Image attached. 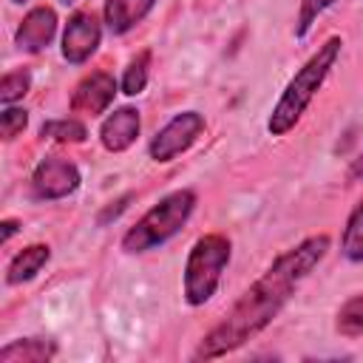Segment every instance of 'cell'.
Wrapping results in <instances>:
<instances>
[{
	"mask_svg": "<svg viewBox=\"0 0 363 363\" xmlns=\"http://www.w3.org/2000/svg\"><path fill=\"white\" fill-rule=\"evenodd\" d=\"M329 252V235H309L298 247L278 255L264 275L235 301V306L224 315L221 323H216L201 343L193 352V360H216L227 352L241 349L247 340H252L258 332H264L278 312L289 303L295 289L309 278V272L326 258Z\"/></svg>",
	"mask_w": 363,
	"mask_h": 363,
	"instance_id": "cell-1",
	"label": "cell"
},
{
	"mask_svg": "<svg viewBox=\"0 0 363 363\" xmlns=\"http://www.w3.org/2000/svg\"><path fill=\"white\" fill-rule=\"evenodd\" d=\"M340 45L343 40L340 37H329L301 68L298 74L286 82V88L281 91L269 119H267V130L269 136H286L303 116V111L309 108V102L315 99V94L323 88L329 71L335 68L337 57H340Z\"/></svg>",
	"mask_w": 363,
	"mask_h": 363,
	"instance_id": "cell-2",
	"label": "cell"
},
{
	"mask_svg": "<svg viewBox=\"0 0 363 363\" xmlns=\"http://www.w3.org/2000/svg\"><path fill=\"white\" fill-rule=\"evenodd\" d=\"M196 207V193L193 190H173L164 199H159V204H153L125 235H122V250L136 255V252H147L162 247L164 241H170L193 216Z\"/></svg>",
	"mask_w": 363,
	"mask_h": 363,
	"instance_id": "cell-3",
	"label": "cell"
},
{
	"mask_svg": "<svg viewBox=\"0 0 363 363\" xmlns=\"http://www.w3.org/2000/svg\"><path fill=\"white\" fill-rule=\"evenodd\" d=\"M230 250L233 244L221 233H207L190 247L184 264V301L190 306H201L216 295L221 272L230 264Z\"/></svg>",
	"mask_w": 363,
	"mask_h": 363,
	"instance_id": "cell-4",
	"label": "cell"
},
{
	"mask_svg": "<svg viewBox=\"0 0 363 363\" xmlns=\"http://www.w3.org/2000/svg\"><path fill=\"white\" fill-rule=\"evenodd\" d=\"M201 133H204V116L199 111H182L164 128L156 130V136L147 145V153L153 162H173L179 153L190 150Z\"/></svg>",
	"mask_w": 363,
	"mask_h": 363,
	"instance_id": "cell-5",
	"label": "cell"
},
{
	"mask_svg": "<svg viewBox=\"0 0 363 363\" xmlns=\"http://www.w3.org/2000/svg\"><path fill=\"white\" fill-rule=\"evenodd\" d=\"M79 182H82V176L74 162H68L62 156H45V159H40V164L31 173V193H34V199L54 201V199L71 196L79 187Z\"/></svg>",
	"mask_w": 363,
	"mask_h": 363,
	"instance_id": "cell-6",
	"label": "cell"
},
{
	"mask_svg": "<svg viewBox=\"0 0 363 363\" xmlns=\"http://www.w3.org/2000/svg\"><path fill=\"white\" fill-rule=\"evenodd\" d=\"M102 40V26L94 11H74L62 31V57L71 65L88 62Z\"/></svg>",
	"mask_w": 363,
	"mask_h": 363,
	"instance_id": "cell-7",
	"label": "cell"
},
{
	"mask_svg": "<svg viewBox=\"0 0 363 363\" xmlns=\"http://www.w3.org/2000/svg\"><path fill=\"white\" fill-rule=\"evenodd\" d=\"M116 96V79L108 71H91L82 77L71 94V111L85 116H99L111 108Z\"/></svg>",
	"mask_w": 363,
	"mask_h": 363,
	"instance_id": "cell-8",
	"label": "cell"
},
{
	"mask_svg": "<svg viewBox=\"0 0 363 363\" xmlns=\"http://www.w3.org/2000/svg\"><path fill=\"white\" fill-rule=\"evenodd\" d=\"M54 34H57V14H54V9L37 6V9H31V11L23 17V23L17 26L14 43H17L20 51L40 54L43 48H48V43L54 40Z\"/></svg>",
	"mask_w": 363,
	"mask_h": 363,
	"instance_id": "cell-9",
	"label": "cell"
},
{
	"mask_svg": "<svg viewBox=\"0 0 363 363\" xmlns=\"http://www.w3.org/2000/svg\"><path fill=\"white\" fill-rule=\"evenodd\" d=\"M139 128H142V122H139V111H136V108H130V105L116 108V111L108 113L105 122L99 125V142H102L105 150L122 153V150H128V147L136 142Z\"/></svg>",
	"mask_w": 363,
	"mask_h": 363,
	"instance_id": "cell-10",
	"label": "cell"
},
{
	"mask_svg": "<svg viewBox=\"0 0 363 363\" xmlns=\"http://www.w3.org/2000/svg\"><path fill=\"white\" fill-rule=\"evenodd\" d=\"M156 0H105V26L111 34H128L136 23L147 17Z\"/></svg>",
	"mask_w": 363,
	"mask_h": 363,
	"instance_id": "cell-11",
	"label": "cell"
},
{
	"mask_svg": "<svg viewBox=\"0 0 363 363\" xmlns=\"http://www.w3.org/2000/svg\"><path fill=\"white\" fill-rule=\"evenodd\" d=\"M51 258V247L48 244H28L23 247L11 261H9V269H6V284L17 286V284H26L31 281Z\"/></svg>",
	"mask_w": 363,
	"mask_h": 363,
	"instance_id": "cell-12",
	"label": "cell"
},
{
	"mask_svg": "<svg viewBox=\"0 0 363 363\" xmlns=\"http://www.w3.org/2000/svg\"><path fill=\"white\" fill-rule=\"evenodd\" d=\"M57 354V343L45 337H20L0 349V363H45Z\"/></svg>",
	"mask_w": 363,
	"mask_h": 363,
	"instance_id": "cell-13",
	"label": "cell"
},
{
	"mask_svg": "<svg viewBox=\"0 0 363 363\" xmlns=\"http://www.w3.org/2000/svg\"><path fill=\"white\" fill-rule=\"evenodd\" d=\"M340 252L343 258L363 264V199L354 204V210L346 218V227L340 235Z\"/></svg>",
	"mask_w": 363,
	"mask_h": 363,
	"instance_id": "cell-14",
	"label": "cell"
},
{
	"mask_svg": "<svg viewBox=\"0 0 363 363\" xmlns=\"http://www.w3.org/2000/svg\"><path fill=\"white\" fill-rule=\"evenodd\" d=\"M40 136L51 139V142H62V145H79V142H85L88 130L79 119H48V122H43Z\"/></svg>",
	"mask_w": 363,
	"mask_h": 363,
	"instance_id": "cell-15",
	"label": "cell"
},
{
	"mask_svg": "<svg viewBox=\"0 0 363 363\" xmlns=\"http://www.w3.org/2000/svg\"><path fill=\"white\" fill-rule=\"evenodd\" d=\"M147 77H150V51L145 48V51H139V54L128 62V68H125V74H122V82H119L122 94H128V96L142 94L145 85H147Z\"/></svg>",
	"mask_w": 363,
	"mask_h": 363,
	"instance_id": "cell-16",
	"label": "cell"
},
{
	"mask_svg": "<svg viewBox=\"0 0 363 363\" xmlns=\"http://www.w3.org/2000/svg\"><path fill=\"white\" fill-rule=\"evenodd\" d=\"M335 329H337V335H343V337H360V335H363V292H360V295H352V298L337 309Z\"/></svg>",
	"mask_w": 363,
	"mask_h": 363,
	"instance_id": "cell-17",
	"label": "cell"
},
{
	"mask_svg": "<svg viewBox=\"0 0 363 363\" xmlns=\"http://www.w3.org/2000/svg\"><path fill=\"white\" fill-rule=\"evenodd\" d=\"M28 88H31V71L28 68L9 71L0 79V102L3 105H14L17 99H23L28 94Z\"/></svg>",
	"mask_w": 363,
	"mask_h": 363,
	"instance_id": "cell-18",
	"label": "cell"
},
{
	"mask_svg": "<svg viewBox=\"0 0 363 363\" xmlns=\"http://www.w3.org/2000/svg\"><path fill=\"white\" fill-rule=\"evenodd\" d=\"M26 125H28V113H26V108L6 105V111L0 113V133H3V139H6V142L17 139V136L26 130Z\"/></svg>",
	"mask_w": 363,
	"mask_h": 363,
	"instance_id": "cell-19",
	"label": "cell"
},
{
	"mask_svg": "<svg viewBox=\"0 0 363 363\" xmlns=\"http://www.w3.org/2000/svg\"><path fill=\"white\" fill-rule=\"evenodd\" d=\"M335 0H301V11H298V23H295V37H306V31L312 28V23L332 6Z\"/></svg>",
	"mask_w": 363,
	"mask_h": 363,
	"instance_id": "cell-20",
	"label": "cell"
},
{
	"mask_svg": "<svg viewBox=\"0 0 363 363\" xmlns=\"http://www.w3.org/2000/svg\"><path fill=\"white\" fill-rule=\"evenodd\" d=\"M130 199H133V196L128 193V196H122L119 201H113V204H111V207H108V210H105V213L99 216V224H105L108 218H116V216H119V213H122V210L128 207V201H130Z\"/></svg>",
	"mask_w": 363,
	"mask_h": 363,
	"instance_id": "cell-21",
	"label": "cell"
},
{
	"mask_svg": "<svg viewBox=\"0 0 363 363\" xmlns=\"http://www.w3.org/2000/svg\"><path fill=\"white\" fill-rule=\"evenodd\" d=\"M0 227H3V235H0V238H3V244H6V241H9V238H11L14 233H17V227H20V224H17L14 218H6V221H3Z\"/></svg>",
	"mask_w": 363,
	"mask_h": 363,
	"instance_id": "cell-22",
	"label": "cell"
},
{
	"mask_svg": "<svg viewBox=\"0 0 363 363\" xmlns=\"http://www.w3.org/2000/svg\"><path fill=\"white\" fill-rule=\"evenodd\" d=\"M349 179L354 182V179H363V153L349 164Z\"/></svg>",
	"mask_w": 363,
	"mask_h": 363,
	"instance_id": "cell-23",
	"label": "cell"
},
{
	"mask_svg": "<svg viewBox=\"0 0 363 363\" xmlns=\"http://www.w3.org/2000/svg\"><path fill=\"white\" fill-rule=\"evenodd\" d=\"M60 3H65V6H74V3H77V0H60Z\"/></svg>",
	"mask_w": 363,
	"mask_h": 363,
	"instance_id": "cell-24",
	"label": "cell"
},
{
	"mask_svg": "<svg viewBox=\"0 0 363 363\" xmlns=\"http://www.w3.org/2000/svg\"><path fill=\"white\" fill-rule=\"evenodd\" d=\"M14 3H26V0H14Z\"/></svg>",
	"mask_w": 363,
	"mask_h": 363,
	"instance_id": "cell-25",
	"label": "cell"
}]
</instances>
